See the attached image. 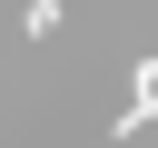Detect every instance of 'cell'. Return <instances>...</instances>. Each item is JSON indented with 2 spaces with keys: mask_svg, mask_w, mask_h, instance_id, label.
Here are the masks:
<instances>
[{
  "mask_svg": "<svg viewBox=\"0 0 158 148\" xmlns=\"http://www.w3.org/2000/svg\"><path fill=\"white\" fill-rule=\"evenodd\" d=\"M128 89H138V99L118 109V138H138V128L158 118V59H138V69H128Z\"/></svg>",
  "mask_w": 158,
  "mask_h": 148,
  "instance_id": "obj_1",
  "label": "cell"
},
{
  "mask_svg": "<svg viewBox=\"0 0 158 148\" xmlns=\"http://www.w3.org/2000/svg\"><path fill=\"white\" fill-rule=\"evenodd\" d=\"M59 20H69V10H59V0H30V10H20V30H30V39H49V30H59Z\"/></svg>",
  "mask_w": 158,
  "mask_h": 148,
  "instance_id": "obj_2",
  "label": "cell"
}]
</instances>
